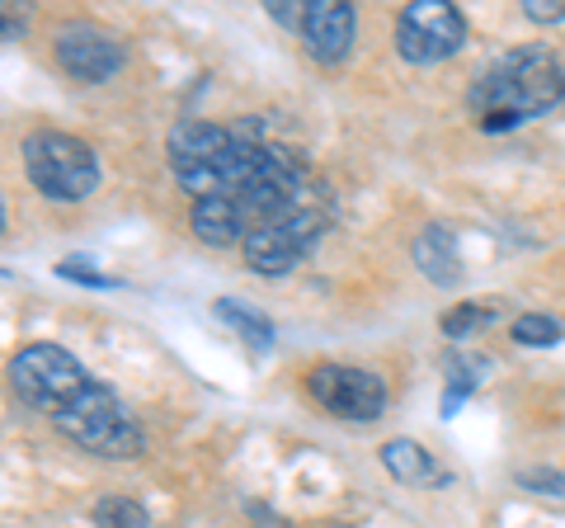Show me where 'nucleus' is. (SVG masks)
Segmentation results:
<instances>
[{
  "label": "nucleus",
  "mask_w": 565,
  "mask_h": 528,
  "mask_svg": "<svg viewBox=\"0 0 565 528\" xmlns=\"http://www.w3.org/2000/svg\"><path fill=\"white\" fill-rule=\"evenodd\" d=\"M264 161H269V147H259L232 128H217V123L184 118L180 128L170 133V170H174V180L193 193V203L236 199L264 170Z\"/></svg>",
  "instance_id": "f257e3e1"
},
{
  "label": "nucleus",
  "mask_w": 565,
  "mask_h": 528,
  "mask_svg": "<svg viewBox=\"0 0 565 528\" xmlns=\"http://www.w3.org/2000/svg\"><path fill=\"white\" fill-rule=\"evenodd\" d=\"M565 99V76L552 52L523 47L514 57L494 62L490 72L476 81L471 91V109L481 114V128L500 133V128H519L523 118L546 114L552 104Z\"/></svg>",
  "instance_id": "f03ea898"
},
{
  "label": "nucleus",
  "mask_w": 565,
  "mask_h": 528,
  "mask_svg": "<svg viewBox=\"0 0 565 528\" xmlns=\"http://www.w3.org/2000/svg\"><path fill=\"white\" fill-rule=\"evenodd\" d=\"M52 425L66 439H76L85 453H99V457H137L141 453L137 420L122 411V401L99 382H90L66 411L52 415Z\"/></svg>",
  "instance_id": "7ed1b4c3"
},
{
  "label": "nucleus",
  "mask_w": 565,
  "mask_h": 528,
  "mask_svg": "<svg viewBox=\"0 0 565 528\" xmlns=\"http://www.w3.org/2000/svg\"><path fill=\"white\" fill-rule=\"evenodd\" d=\"M24 170H29V180L57 203H81L85 193H95V184H99L95 151L85 147L81 137L52 133V128L24 137Z\"/></svg>",
  "instance_id": "20e7f679"
},
{
  "label": "nucleus",
  "mask_w": 565,
  "mask_h": 528,
  "mask_svg": "<svg viewBox=\"0 0 565 528\" xmlns=\"http://www.w3.org/2000/svg\"><path fill=\"white\" fill-rule=\"evenodd\" d=\"M10 387L33 411L57 415L90 387V378H85V368L62 345H29L10 359Z\"/></svg>",
  "instance_id": "39448f33"
},
{
  "label": "nucleus",
  "mask_w": 565,
  "mask_h": 528,
  "mask_svg": "<svg viewBox=\"0 0 565 528\" xmlns=\"http://www.w3.org/2000/svg\"><path fill=\"white\" fill-rule=\"evenodd\" d=\"M462 43H467V20L448 0H415L396 20V47H401V57L415 66L444 62Z\"/></svg>",
  "instance_id": "423d86ee"
},
{
  "label": "nucleus",
  "mask_w": 565,
  "mask_h": 528,
  "mask_svg": "<svg viewBox=\"0 0 565 528\" xmlns=\"http://www.w3.org/2000/svg\"><path fill=\"white\" fill-rule=\"evenodd\" d=\"M326 232V213L321 208H292L288 218H278L269 226H259L255 236H245V264L255 274H288Z\"/></svg>",
  "instance_id": "0eeeda50"
},
{
  "label": "nucleus",
  "mask_w": 565,
  "mask_h": 528,
  "mask_svg": "<svg viewBox=\"0 0 565 528\" xmlns=\"http://www.w3.org/2000/svg\"><path fill=\"white\" fill-rule=\"evenodd\" d=\"M307 392L321 401L330 415L349 420V425H373L386 406V387L367 368H344V363H321L307 373Z\"/></svg>",
  "instance_id": "6e6552de"
},
{
  "label": "nucleus",
  "mask_w": 565,
  "mask_h": 528,
  "mask_svg": "<svg viewBox=\"0 0 565 528\" xmlns=\"http://www.w3.org/2000/svg\"><path fill=\"white\" fill-rule=\"evenodd\" d=\"M52 52H57L62 72L81 85L109 81L122 66V47L114 43V33H104L95 24H62L57 39H52Z\"/></svg>",
  "instance_id": "1a4fd4ad"
},
{
  "label": "nucleus",
  "mask_w": 565,
  "mask_h": 528,
  "mask_svg": "<svg viewBox=\"0 0 565 528\" xmlns=\"http://www.w3.org/2000/svg\"><path fill=\"white\" fill-rule=\"evenodd\" d=\"M302 39L316 62H340L353 43V10L344 0H311L302 14Z\"/></svg>",
  "instance_id": "9d476101"
},
{
  "label": "nucleus",
  "mask_w": 565,
  "mask_h": 528,
  "mask_svg": "<svg viewBox=\"0 0 565 528\" xmlns=\"http://www.w3.org/2000/svg\"><path fill=\"white\" fill-rule=\"evenodd\" d=\"M193 232H199V241L207 245H232V241H245V222L236 213V203L232 199H199L193 203Z\"/></svg>",
  "instance_id": "9b49d317"
},
{
  "label": "nucleus",
  "mask_w": 565,
  "mask_h": 528,
  "mask_svg": "<svg viewBox=\"0 0 565 528\" xmlns=\"http://www.w3.org/2000/svg\"><path fill=\"white\" fill-rule=\"evenodd\" d=\"M415 264L434 278V284H444V288L462 278V260H457V245H452V236L444 232V226H424V232H419Z\"/></svg>",
  "instance_id": "f8f14e48"
},
{
  "label": "nucleus",
  "mask_w": 565,
  "mask_h": 528,
  "mask_svg": "<svg viewBox=\"0 0 565 528\" xmlns=\"http://www.w3.org/2000/svg\"><path fill=\"white\" fill-rule=\"evenodd\" d=\"M382 467L392 472L396 482H411V486L438 477V472H434V457L424 453L415 439H392V444H382Z\"/></svg>",
  "instance_id": "ddd939ff"
},
{
  "label": "nucleus",
  "mask_w": 565,
  "mask_h": 528,
  "mask_svg": "<svg viewBox=\"0 0 565 528\" xmlns=\"http://www.w3.org/2000/svg\"><path fill=\"white\" fill-rule=\"evenodd\" d=\"M217 316L236 330V336H245V345H255V349H269V345H274V326L264 321L259 311L232 303V297H217Z\"/></svg>",
  "instance_id": "4468645a"
},
{
  "label": "nucleus",
  "mask_w": 565,
  "mask_h": 528,
  "mask_svg": "<svg viewBox=\"0 0 565 528\" xmlns=\"http://www.w3.org/2000/svg\"><path fill=\"white\" fill-rule=\"evenodd\" d=\"M95 524L99 528H147V515H141V505L128 496H104L95 505Z\"/></svg>",
  "instance_id": "2eb2a0df"
},
{
  "label": "nucleus",
  "mask_w": 565,
  "mask_h": 528,
  "mask_svg": "<svg viewBox=\"0 0 565 528\" xmlns=\"http://www.w3.org/2000/svg\"><path fill=\"white\" fill-rule=\"evenodd\" d=\"M514 340L519 345H556L561 340V321H552V316H537V311H523L514 321Z\"/></svg>",
  "instance_id": "dca6fc26"
},
{
  "label": "nucleus",
  "mask_w": 565,
  "mask_h": 528,
  "mask_svg": "<svg viewBox=\"0 0 565 528\" xmlns=\"http://www.w3.org/2000/svg\"><path fill=\"white\" fill-rule=\"evenodd\" d=\"M490 316H494V307H471V303H467V307H457V311L444 316V330H448V336H467V330L486 326Z\"/></svg>",
  "instance_id": "f3484780"
},
{
  "label": "nucleus",
  "mask_w": 565,
  "mask_h": 528,
  "mask_svg": "<svg viewBox=\"0 0 565 528\" xmlns=\"http://www.w3.org/2000/svg\"><path fill=\"white\" fill-rule=\"evenodd\" d=\"M523 14L537 24H556L565 20V0H523Z\"/></svg>",
  "instance_id": "a211bd4d"
},
{
  "label": "nucleus",
  "mask_w": 565,
  "mask_h": 528,
  "mask_svg": "<svg viewBox=\"0 0 565 528\" xmlns=\"http://www.w3.org/2000/svg\"><path fill=\"white\" fill-rule=\"evenodd\" d=\"M519 482L527 490H556V496H565V477H561V472H519Z\"/></svg>",
  "instance_id": "6ab92c4d"
},
{
  "label": "nucleus",
  "mask_w": 565,
  "mask_h": 528,
  "mask_svg": "<svg viewBox=\"0 0 565 528\" xmlns=\"http://www.w3.org/2000/svg\"><path fill=\"white\" fill-rule=\"evenodd\" d=\"M57 270H62L66 278H81V284H95V288H109V278H104V274H90V270H85V264H81V260H62V264H57Z\"/></svg>",
  "instance_id": "aec40b11"
},
{
  "label": "nucleus",
  "mask_w": 565,
  "mask_h": 528,
  "mask_svg": "<svg viewBox=\"0 0 565 528\" xmlns=\"http://www.w3.org/2000/svg\"><path fill=\"white\" fill-rule=\"evenodd\" d=\"M561 104H565V99H561Z\"/></svg>",
  "instance_id": "412c9836"
}]
</instances>
